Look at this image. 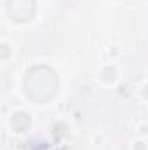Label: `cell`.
<instances>
[{"mask_svg": "<svg viewBox=\"0 0 148 150\" xmlns=\"http://www.w3.org/2000/svg\"><path fill=\"white\" fill-rule=\"evenodd\" d=\"M12 126L21 133V131H25V129L30 126V117L25 115V113H16L14 119H12Z\"/></svg>", "mask_w": 148, "mask_h": 150, "instance_id": "6da1fadb", "label": "cell"}, {"mask_svg": "<svg viewBox=\"0 0 148 150\" xmlns=\"http://www.w3.org/2000/svg\"><path fill=\"white\" fill-rule=\"evenodd\" d=\"M147 98H148V87H147Z\"/></svg>", "mask_w": 148, "mask_h": 150, "instance_id": "7a4b0ae2", "label": "cell"}]
</instances>
